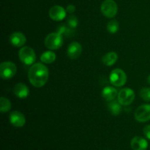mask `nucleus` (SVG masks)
<instances>
[{
  "label": "nucleus",
  "instance_id": "nucleus-1",
  "mask_svg": "<svg viewBox=\"0 0 150 150\" xmlns=\"http://www.w3.org/2000/svg\"><path fill=\"white\" fill-rule=\"evenodd\" d=\"M49 72L48 67L41 63L32 64L28 72V79L35 87L43 86L48 81Z\"/></svg>",
  "mask_w": 150,
  "mask_h": 150
},
{
  "label": "nucleus",
  "instance_id": "nucleus-2",
  "mask_svg": "<svg viewBox=\"0 0 150 150\" xmlns=\"http://www.w3.org/2000/svg\"><path fill=\"white\" fill-rule=\"evenodd\" d=\"M63 44V36L58 32L50 33L45 39V45L51 50H57L62 47Z\"/></svg>",
  "mask_w": 150,
  "mask_h": 150
},
{
  "label": "nucleus",
  "instance_id": "nucleus-3",
  "mask_svg": "<svg viewBox=\"0 0 150 150\" xmlns=\"http://www.w3.org/2000/svg\"><path fill=\"white\" fill-rule=\"evenodd\" d=\"M109 80L113 86L120 87L125 84L126 81H127V76L122 69L117 68L111 72Z\"/></svg>",
  "mask_w": 150,
  "mask_h": 150
},
{
  "label": "nucleus",
  "instance_id": "nucleus-4",
  "mask_svg": "<svg viewBox=\"0 0 150 150\" xmlns=\"http://www.w3.org/2000/svg\"><path fill=\"white\" fill-rule=\"evenodd\" d=\"M18 57L21 61L26 65H31L36 59L35 51L29 46H23L18 52Z\"/></svg>",
  "mask_w": 150,
  "mask_h": 150
},
{
  "label": "nucleus",
  "instance_id": "nucleus-5",
  "mask_svg": "<svg viewBox=\"0 0 150 150\" xmlns=\"http://www.w3.org/2000/svg\"><path fill=\"white\" fill-rule=\"evenodd\" d=\"M17 72L16 65L12 62H4L0 64V76L2 79H12Z\"/></svg>",
  "mask_w": 150,
  "mask_h": 150
},
{
  "label": "nucleus",
  "instance_id": "nucleus-6",
  "mask_svg": "<svg viewBox=\"0 0 150 150\" xmlns=\"http://www.w3.org/2000/svg\"><path fill=\"white\" fill-rule=\"evenodd\" d=\"M103 15L108 18H114L118 12V6L114 0H105L100 7Z\"/></svg>",
  "mask_w": 150,
  "mask_h": 150
},
{
  "label": "nucleus",
  "instance_id": "nucleus-7",
  "mask_svg": "<svg viewBox=\"0 0 150 150\" xmlns=\"http://www.w3.org/2000/svg\"><path fill=\"white\" fill-rule=\"evenodd\" d=\"M118 101L122 105H129L135 99V93L133 89L124 88L118 93Z\"/></svg>",
  "mask_w": 150,
  "mask_h": 150
},
{
  "label": "nucleus",
  "instance_id": "nucleus-8",
  "mask_svg": "<svg viewBox=\"0 0 150 150\" xmlns=\"http://www.w3.org/2000/svg\"><path fill=\"white\" fill-rule=\"evenodd\" d=\"M135 119L139 122H146L150 120V105H142L135 112Z\"/></svg>",
  "mask_w": 150,
  "mask_h": 150
},
{
  "label": "nucleus",
  "instance_id": "nucleus-9",
  "mask_svg": "<svg viewBox=\"0 0 150 150\" xmlns=\"http://www.w3.org/2000/svg\"><path fill=\"white\" fill-rule=\"evenodd\" d=\"M66 10L59 5H55L49 10V16L52 20L56 21H62L66 16Z\"/></svg>",
  "mask_w": 150,
  "mask_h": 150
},
{
  "label": "nucleus",
  "instance_id": "nucleus-10",
  "mask_svg": "<svg viewBox=\"0 0 150 150\" xmlns=\"http://www.w3.org/2000/svg\"><path fill=\"white\" fill-rule=\"evenodd\" d=\"M10 122L12 125L16 127H21L26 123V119L24 115L20 111H15L10 113Z\"/></svg>",
  "mask_w": 150,
  "mask_h": 150
},
{
  "label": "nucleus",
  "instance_id": "nucleus-11",
  "mask_svg": "<svg viewBox=\"0 0 150 150\" xmlns=\"http://www.w3.org/2000/svg\"><path fill=\"white\" fill-rule=\"evenodd\" d=\"M82 53V46L79 42H73L67 48V56L71 59H76Z\"/></svg>",
  "mask_w": 150,
  "mask_h": 150
},
{
  "label": "nucleus",
  "instance_id": "nucleus-12",
  "mask_svg": "<svg viewBox=\"0 0 150 150\" xmlns=\"http://www.w3.org/2000/svg\"><path fill=\"white\" fill-rule=\"evenodd\" d=\"M10 42L13 46L22 47L26 42V38L23 33L19 32H13L10 36Z\"/></svg>",
  "mask_w": 150,
  "mask_h": 150
},
{
  "label": "nucleus",
  "instance_id": "nucleus-13",
  "mask_svg": "<svg viewBox=\"0 0 150 150\" xmlns=\"http://www.w3.org/2000/svg\"><path fill=\"white\" fill-rule=\"evenodd\" d=\"M130 145L133 150H146L148 147V142L144 138L136 136L131 140Z\"/></svg>",
  "mask_w": 150,
  "mask_h": 150
},
{
  "label": "nucleus",
  "instance_id": "nucleus-14",
  "mask_svg": "<svg viewBox=\"0 0 150 150\" xmlns=\"http://www.w3.org/2000/svg\"><path fill=\"white\" fill-rule=\"evenodd\" d=\"M13 92L15 95L21 99H24L27 98L29 95V90L28 89L27 86L23 83H16L13 88Z\"/></svg>",
  "mask_w": 150,
  "mask_h": 150
},
{
  "label": "nucleus",
  "instance_id": "nucleus-15",
  "mask_svg": "<svg viewBox=\"0 0 150 150\" xmlns=\"http://www.w3.org/2000/svg\"><path fill=\"white\" fill-rule=\"evenodd\" d=\"M102 96L108 102L114 100L117 96V90L113 86H106L103 89L102 92Z\"/></svg>",
  "mask_w": 150,
  "mask_h": 150
},
{
  "label": "nucleus",
  "instance_id": "nucleus-16",
  "mask_svg": "<svg viewBox=\"0 0 150 150\" xmlns=\"http://www.w3.org/2000/svg\"><path fill=\"white\" fill-rule=\"evenodd\" d=\"M117 59H118V55L117 53L111 51V52L107 53L103 57L102 62L105 65L112 66L115 64Z\"/></svg>",
  "mask_w": 150,
  "mask_h": 150
},
{
  "label": "nucleus",
  "instance_id": "nucleus-17",
  "mask_svg": "<svg viewBox=\"0 0 150 150\" xmlns=\"http://www.w3.org/2000/svg\"><path fill=\"white\" fill-rule=\"evenodd\" d=\"M108 108L113 115L117 116L121 113L122 104L117 100H112L108 104Z\"/></svg>",
  "mask_w": 150,
  "mask_h": 150
},
{
  "label": "nucleus",
  "instance_id": "nucleus-18",
  "mask_svg": "<svg viewBox=\"0 0 150 150\" xmlns=\"http://www.w3.org/2000/svg\"><path fill=\"white\" fill-rule=\"evenodd\" d=\"M40 60L45 64H51L56 60L55 53L51 51H47L40 56Z\"/></svg>",
  "mask_w": 150,
  "mask_h": 150
},
{
  "label": "nucleus",
  "instance_id": "nucleus-19",
  "mask_svg": "<svg viewBox=\"0 0 150 150\" xmlns=\"http://www.w3.org/2000/svg\"><path fill=\"white\" fill-rule=\"evenodd\" d=\"M57 32L59 33L62 36L65 37H71L74 34L73 28L70 27V26H67L65 24H61L57 27Z\"/></svg>",
  "mask_w": 150,
  "mask_h": 150
},
{
  "label": "nucleus",
  "instance_id": "nucleus-20",
  "mask_svg": "<svg viewBox=\"0 0 150 150\" xmlns=\"http://www.w3.org/2000/svg\"><path fill=\"white\" fill-rule=\"evenodd\" d=\"M11 109V103L7 98L1 97L0 98V111L6 113Z\"/></svg>",
  "mask_w": 150,
  "mask_h": 150
},
{
  "label": "nucleus",
  "instance_id": "nucleus-21",
  "mask_svg": "<svg viewBox=\"0 0 150 150\" xmlns=\"http://www.w3.org/2000/svg\"><path fill=\"white\" fill-rule=\"evenodd\" d=\"M120 28V25L117 21L112 20L110 22H108V25H107V29H108V32L111 34H115L117 31L119 30Z\"/></svg>",
  "mask_w": 150,
  "mask_h": 150
},
{
  "label": "nucleus",
  "instance_id": "nucleus-22",
  "mask_svg": "<svg viewBox=\"0 0 150 150\" xmlns=\"http://www.w3.org/2000/svg\"><path fill=\"white\" fill-rule=\"evenodd\" d=\"M140 96L144 100L149 102L150 101V88H142L140 91Z\"/></svg>",
  "mask_w": 150,
  "mask_h": 150
},
{
  "label": "nucleus",
  "instance_id": "nucleus-23",
  "mask_svg": "<svg viewBox=\"0 0 150 150\" xmlns=\"http://www.w3.org/2000/svg\"><path fill=\"white\" fill-rule=\"evenodd\" d=\"M67 23H68V26H70L73 29H75L79 25V20L76 18V16H70L67 18Z\"/></svg>",
  "mask_w": 150,
  "mask_h": 150
},
{
  "label": "nucleus",
  "instance_id": "nucleus-24",
  "mask_svg": "<svg viewBox=\"0 0 150 150\" xmlns=\"http://www.w3.org/2000/svg\"><path fill=\"white\" fill-rule=\"evenodd\" d=\"M144 136L150 140V125L145 126L144 128Z\"/></svg>",
  "mask_w": 150,
  "mask_h": 150
},
{
  "label": "nucleus",
  "instance_id": "nucleus-25",
  "mask_svg": "<svg viewBox=\"0 0 150 150\" xmlns=\"http://www.w3.org/2000/svg\"><path fill=\"white\" fill-rule=\"evenodd\" d=\"M66 11L69 13H73L75 11H76V7H75L73 4H69L67 5V7H66Z\"/></svg>",
  "mask_w": 150,
  "mask_h": 150
},
{
  "label": "nucleus",
  "instance_id": "nucleus-26",
  "mask_svg": "<svg viewBox=\"0 0 150 150\" xmlns=\"http://www.w3.org/2000/svg\"><path fill=\"white\" fill-rule=\"evenodd\" d=\"M147 82H148V83L150 85V75L148 76V78H147Z\"/></svg>",
  "mask_w": 150,
  "mask_h": 150
}]
</instances>
